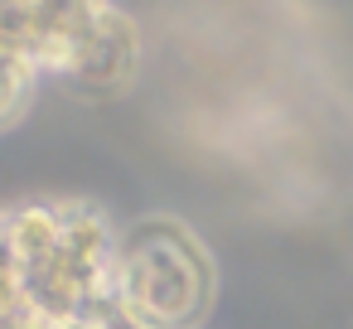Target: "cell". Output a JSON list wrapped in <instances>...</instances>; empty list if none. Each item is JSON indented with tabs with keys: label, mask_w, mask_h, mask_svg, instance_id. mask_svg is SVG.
Segmentation results:
<instances>
[{
	"label": "cell",
	"mask_w": 353,
	"mask_h": 329,
	"mask_svg": "<svg viewBox=\"0 0 353 329\" xmlns=\"http://www.w3.org/2000/svg\"><path fill=\"white\" fill-rule=\"evenodd\" d=\"M117 295L141 329H194L213 300V261L179 218H141L117 242Z\"/></svg>",
	"instance_id": "1"
},
{
	"label": "cell",
	"mask_w": 353,
	"mask_h": 329,
	"mask_svg": "<svg viewBox=\"0 0 353 329\" xmlns=\"http://www.w3.org/2000/svg\"><path fill=\"white\" fill-rule=\"evenodd\" d=\"M136 63H141V30L126 10L107 6L97 15V25L88 30V39L78 44L63 78H73L88 92H117L136 78Z\"/></svg>",
	"instance_id": "2"
},
{
	"label": "cell",
	"mask_w": 353,
	"mask_h": 329,
	"mask_svg": "<svg viewBox=\"0 0 353 329\" xmlns=\"http://www.w3.org/2000/svg\"><path fill=\"white\" fill-rule=\"evenodd\" d=\"M6 237H10L20 276L49 266L59 257V247H63V208H59V199H34V203L6 208Z\"/></svg>",
	"instance_id": "3"
},
{
	"label": "cell",
	"mask_w": 353,
	"mask_h": 329,
	"mask_svg": "<svg viewBox=\"0 0 353 329\" xmlns=\"http://www.w3.org/2000/svg\"><path fill=\"white\" fill-rule=\"evenodd\" d=\"M34 78H39V68L25 54L0 49V126H10V121L25 117V107L34 97Z\"/></svg>",
	"instance_id": "4"
}]
</instances>
